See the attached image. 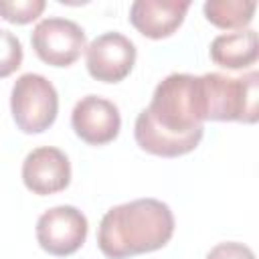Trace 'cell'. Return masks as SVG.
<instances>
[{"label": "cell", "mask_w": 259, "mask_h": 259, "mask_svg": "<svg viewBox=\"0 0 259 259\" xmlns=\"http://www.w3.org/2000/svg\"><path fill=\"white\" fill-rule=\"evenodd\" d=\"M198 77L172 73L158 83L152 101L136 117L134 136L142 150L176 158L192 152L204 134Z\"/></svg>", "instance_id": "1"}, {"label": "cell", "mask_w": 259, "mask_h": 259, "mask_svg": "<svg viewBox=\"0 0 259 259\" xmlns=\"http://www.w3.org/2000/svg\"><path fill=\"white\" fill-rule=\"evenodd\" d=\"M45 6H47L45 0H16V2L0 0V16L12 24H26L38 18Z\"/></svg>", "instance_id": "13"}, {"label": "cell", "mask_w": 259, "mask_h": 259, "mask_svg": "<svg viewBox=\"0 0 259 259\" xmlns=\"http://www.w3.org/2000/svg\"><path fill=\"white\" fill-rule=\"evenodd\" d=\"M202 115L214 121L255 123L259 119V73L249 71L241 77L206 73L198 77Z\"/></svg>", "instance_id": "3"}, {"label": "cell", "mask_w": 259, "mask_h": 259, "mask_svg": "<svg viewBox=\"0 0 259 259\" xmlns=\"http://www.w3.org/2000/svg\"><path fill=\"white\" fill-rule=\"evenodd\" d=\"M204 16L219 28H245L251 24L257 2L255 0H208L204 2Z\"/></svg>", "instance_id": "12"}, {"label": "cell", "mask_w": 259, "mask_h": 259, "mask_svg": "<svg viewBox=\"0 0 259 259\" xmlns=\"http://www.w3.org/2000/svg\"><path fill=\"white\" fill-rule=\"evenodd\" d=\"M71 125L83 142L91 146H103L117 138L121 117L113 101L99 95H87L73 107Z\"/></svg>", "instance_id": "8"}, {"label": "cell", "mask_w": 259, "mask_h": 259, "mask_svg": "<svg viewBox=\"0 0 259 259\" xmlns=\"http://www.w3.org/2000/svg\"><path fill=\"white\" fill-rule=\"evenodd\" d=\"M174 235L170 206L156 198H138L109 208L97 231V245L107 259H127L162 249Z\"/></svg>", "instance_id": "2"}, {"label": "cell", "mask_w": 259, "mask_h": 259, "mask_svg": "<svg viewBox=\"0 0 259 259\" xmlns=\"http://www.w3.org/2000/svg\"><path fill=\"white\" fill-rule=\"evenodd\" d=\"M87 71L103 83H117L136 65V45L121 32H103L85 49Z\"/></svg>", "instance_id": "7"}, {"label": "cell", "mask_w": 259, "mask_h": 259, "mask_svg": "<svg viewBox=\"0 0 259 259\" xmlns=\"http://www.w3.org/2000/svg\"><path fill=\"white\" fill-rule=\"evenodd\" d=\"M206 259H255V253L243 245V243H235V241H227V243H219L214 245Z\"/></svg>", "instance_id": "15"}, {"label": "cell", "mask_w": 259, "mask_h": 259, "mask_svg": "<svg viewBox=\"0 0 259 259\" xmlns=\"http://www.w3.org/2000/svg\"><path fill=\"white\" fill-rule=\"evenodd\" d=\"M259 57L257 47V32L253 28L231 32V34H219L210 42V59L214 65L223 69H247L253 65Z\"/></svg>", "instance_id": "11"}, {"label": "cell", "mask_w": 259, "mask_h": 259, "mask_svg": "<svg viewBox=\"0 0 259 259\" xmlns=\"http://www.w3.org/2000/svg\"><path fill=\"white\" fill-rule=\"evenodd\" d=\"M87 239V219L85 214L71 206L61 204L45 210L36 221V241L38 245L55 255L67 257L81 249Z\"/></svg>", "instance_id": "6"}, {"label": "cell", "mask_w": 259, "mask_h": 259, "mask_svg": "<svg viewBox=\"0 0 259 259\" xmlns=\"http://www.w3.org/2000/svg\"><path fill=\"white\" fill-rule=\"evenodd\" d=\"M22 182L30 192L40 196L65 190L71 182L69 158L51 146L32 150L22 162Z\"/></svg>", "instance_id": "9"}, {"label": "cell", "mask_w": 259, "mask_h": 259, "mask_svg": "<svg viewBox=\"0 0 259 259\" xmlns=\"http://www.w3.org/2000/svg\"><path fill=\"white\" fill-rule=\"evenodd\" d=\"M22 63V45L16 34L0 28V79L12 75Z\"/></svg>", "instance_id": "14"}, {"label": "cell", "mask_w": 259, "mask_h": 259, "mask_svg": "<svg viewBox=\"0 0 259 259\" xmlns=\"http://www.w3.org/2000/svg\"><path fill=\"white\" fill-rule=\"evenodd\" d=\"M188 8L190 0H136L130 22L148 38H166L182 24Z\"/></svg>", "instance_id": "10"}, {"label": "cell", "mask_w": 259, "mask_h": 259, "mask_svg": "<svg viewBox=\"0 0 259 259\" xmlns=\"http://www.w3.org/2000/svg\"><path fill=\"white\" fill-rule=\"evenodd\" d=\"M10 109L20 132L40 134L49 130L57 119V89L47 77L36 73H24L12 85Z\"/></svg>", "instance_id": "4"}, {"label": "cell", "mask_w": 259, "mask_h": 259, "mask_svg": "<svg viewBox=\"0 0 259 259\" xmlns=\"http://www.w3.org/2000/svg\"><path fill=\"white\" fill-rule=\"evenodd\" d=\"M30 42L42 63L53 67H69L85 49V30L73 20L51 16L34 26Z\"/></svg>", "instance_id": "5"}]
</instances>
